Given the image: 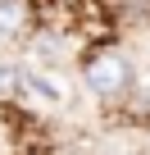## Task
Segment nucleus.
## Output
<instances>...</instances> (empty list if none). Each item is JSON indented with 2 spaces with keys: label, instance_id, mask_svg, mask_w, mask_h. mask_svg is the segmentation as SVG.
Instances as JSON below:
<instances>
[{
  "label": "nucleus",
  "instance_id": "f257e3e1",
  "mask_svg": "<svg viewBox=\"0 0 150 155\" xmlns=\"http://www.w3.org/2000/svg\"><path fill=\"white\" fill-rule=\"evenodd\" d=\"M82 82H87L96 96H123V91L132 87V64H127V55H118V50L91 55V59L82 64Z\"/></svg>",
  "mask_w": 150,
  "mask_h": 155
},
{
  "label": "nucleus",
  "instance_id": "f03ea898",
  "mask_svg": "<svg viewBox=\"0 0 150 155\" xmlns=\"http://www.w3.org/2000/svg\"><path fill=\"white\" fill-rule=\"evenodd\" d=\"M27 28V0H0V37H18Z\"/></svg>",
  "mask_w": 150,
  "mask_h": 155
},
{
  "label": "nucleus",
  "instance_id": "7ed1b4c3",
  "mask_svg": "<svg viewBox=\"0 0 150 155\" xmlns=\"http://www.w3.org/2000/svg\"><path fill=\"white\" fill-rule=\"evenodd\" d=\"M14 91H23V73L5 64V68H0V96H14Z\"/></svg>",
  "mask_w": 150,
  "mask_h": 155
}]
</instances>
